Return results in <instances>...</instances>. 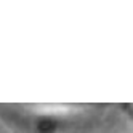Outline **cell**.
Instances as JSON below:
<instances>
[{"label":"cell","instance_id":"1","mask_svg":"<svg viewBox=\"0 0 133 133\" xmlns=\"http://www.w3.org/2000/svg\"><path fill=\"white\" fill-rule=\"evenodd\" d=\"M66 122L61 116L53 112H40L35 114L31 120L32 133H61L64 130Z\"/></svg>","mask_w":133,"mask_h":133}]
</instances>
